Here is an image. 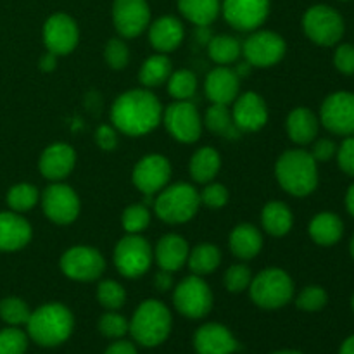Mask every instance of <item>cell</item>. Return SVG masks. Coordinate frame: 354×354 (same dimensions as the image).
I'll use <instances>...</instances> for the list:
<instances>
[{
    "mask_svg": "<svg viewBox=\"0 0 354 354\" xmlns=\"http://www.w3.org/2000/svg\"><path fill=\"white\" fill-rule=\"evenodd\" d=\"M162 106L158 97L145 88L121 93L111 107L113 127L128 137H142L159 127Z\"/></svg>",
    "mask_w": 354,
    "mask_h": 354,
    "instance_id": "obj_1",
    "label": "cell"
},
{
    "mask_svg": "<svg viewBox=\"0 0 354 354\" xmlns=\"http://www.w3.org/2000/svg\"><path fill=\"white\" fill-rule=\"evenodd\" d=\"M279 185L294 197H306L318 187V162L310 151L290 149L279 158L275 165Z\"/></svg>",
    "mask_w": 354,
    "mask_h": 354,
    "instance_id": "obj_2",
    "label": "cell"
},
{
    "mask_svg": "<svg viewBox=\"0 0 354 354\" xmlns=\"http://www.w3.org/2000/svg\"><path fill=\"white\" fill-rule=\"evenodd\" d=\"M28 337L41 348H55L68 341L75 328V318L69 308L48 303L31 311L26 322Z\"/></svg>",
    "mask_w": 354,
    "mask_h": 354,
    "instance_id": "obj_3",
    "label": "cell"
},
{
    "mask_svg": "<svg viewBox=\"0 0 354 354\" xmlns=\"http://www.w3.org/2000/svg\"><path fill=\"white\" fill-rule=\"evenodd\" d=\"M173 318L168 308L158 299H147L137 308L130 320V334L144 348L162 344L171 334Z\"/></svg>",
    "mask_w": 354,
    "mask_h": 354,
    "instance_id": "obj_4",
    "label": "cell"
},
{
    "mask_svg": "<svg viewBox=\"0 0 354 354\" xmlns=\"http://www.w3.org/2000/svg\"><path fill=\"white\" fill-rule=\"evenodd\" d=\"M201 207V196L190 183L166 185L154 201V213L168 225H182L192 220Z\"/></svg>",
    "mask_w": 354,
    "mask_h": 354,
    "instance_id": "obj_5",
    "label": "cell"
},
{
    "mask_svg": "<svg viewBox=\"0 0 354 354\" xmlns=\"http://www.w3.org/2000/svg\"><path fill=\"white\" fill-rule=\"evenodd\" d=\"M249 294L256 306L263 310H280L294 297V282L282 268H266L252 277Z\"/></svg>",
    "mask_w": 354,
    "mask_h": 354,
    "instance_id": "obj_6",
    "label": "cell"
},
{
    "mask_svg": "<svg viewBox=\"0 0 354 354\" xmlns=\"http://www.w3.org/2000/svg\"><path fill=\"white\" fill-rule=\"evenodd\" d=\"M303 30L313 44L320 47H334L344 37V17L334 7L318 3L304 12Z\"/></svg>",
    "mask_w": 354,
    "mask_h": 354,
    "instance_id": "obj_7",
    "label": "cell"
},
{
    "mask_svg": "<svg viewBox=\"0 0 354 354\" xmlns=\"http://www.w3.org/2000/svg\"><path fill=\"white\" fill-rule=\"evenodd\" d=\"M154 259L151 244L140 234H127L114 248V265L127 279H138L149 272Z\"/></svg>",
    "mask_w": 354,
    "mask_h": 354,
    "instance_id": "obj_8",
    "label": "cell"
},
{
    "mask_svg": "<svg viewBox=\"0 0 354 354\" xmlns=\"http://www.w3.org/2000/svg\"><path fill=\"white\" fill-rule=\"evenodd\" d=\"M173 304L176 311L190 320H201L213 308V292L199 275L183 279L173 292Z\"/></svg>",
    "mask_w": 354,
    "mask_h": 354,
    "instance_id": "obj_9",
    "label": "cell"
},
{
    "mask_svg": "<svg viewBox=\"0 0 354 354\" xmlns=\"http://www.w3.org/2000/svg\"><path fill=\"white\" fill-rule=\"evenodd\" d=\"M320 124L332 135H354V92L339 90L325 97L318 113Z\"/></svg>",
    "mask_w": 354,
    "mask_h": 354,
    "instance_id": "obj_10",
    "label": "cell"
},
{
    "mask_svg": "<svg viewBox=\"0 0 354 354\" xmlns=\"http://www.w3.org/2000/svg\"><path fill=\"white\" fill-rule=\"evenodd\" d=\"M162 123L175 140L194 144L203 133V118L189 100H175L162 111Z\"/></svg>",
    "mask_w": 354,
    "mask_h": 354,
    "instance_id": "obj_11",
    "label": "cell"
},
{
    "mask_svg": "<svg viewBox=\"0 0 354 354\" xmlns=\"http://www.w3.org/2000/svg\"><path fill=\"white\" fill-rule=\"evenodd\" d=\"M287 44L279 33L268 30L252 31L242 41V55L252 68H270L283 59Z\"/></svg>",
    "mask_w": 354,
    "mask_h": 354,
    "instance_id": "obj_12",
    "label": "cell"
},
{
    "mask_svg": "<svg viewBox=\"0 0 354 354\" xmlns=\"http://www.w3.org/2000/svg\"><path fill=\"white\" fill-rule=\"evenodd\" d=\"M40 201L45 216L55 225L73 223L78 218L82 207L75 190L62 182H52V185L41 192Z\"/></svg>",
    "mask_w": 354,
    "mask_h": 354,
    "instance_id": "obj_13",
    "label": "cell"
},
{
    "mask_svg": "<svg viewBox=\"0 0 354 354\" xmlns=\"http://www.w3.org/2000/svg\"><path fill=\"white\" fill-rule=\"evenodd\" d=\"M106 261L97 249L75 245L61 256V272L76 282H92L104 273Z\"/></svg>",
    "mask_w": 354,
    "mask_h": 354,
    "instance_id": "obj_14",
    "label": "cell"
},
{
    "mask_svg": "<svg viewBox=\"0 0 354 354\" xmlns=\"http://www.w3.org/2000/svg\"><path fill=\"white\" fill-rule=\"evenodd\" d=\"M171 178V165L168 159L161 154L144 156L140 161L135 165L131 180L135 187L140 190L144 196H156L168 185Z\"/></svg>",
    "mask_w": 354,
    "mask_h": 354,
    "instance_id": "obj_15",
    "label": "cell"
},
{
    "mask_svg": "<svg viewBox=\"0 0 354 354\" xmlns=\"http://www.w3.org/2000/svg\"><path fill=\"white\" fill-rule=\"evenodd\" d=\"M225 21L239 31H256L270 14V0H223Z\"/></svg>",
    "mask_w": 354,
    "mask_h": 354,
    "instance_id": "obj_16",
    "label": "cell"
},
{
    "mask_svg": "<svg viewBox=\"0 0 354 354\" xmlns=\"http://www.w3.org/2000/svg\"><path fill=\"white\" fill-rule=\"evenodd\" d=\"M114 28L123 38H135L151 24V9L147 0H114Z\"/></svg>",
    "mask_w": 354,
    "mask_h": 354,
    "instance_id": "obj_17",
    "label": "cell"
},
{
    "mask_svg": "<svg viewBox=\"0 0 354 354\" xmlns=\"http://www.w3.org/2000/svg\"><path fill=\"white\" fill-rule=\"evenodd\" d=\"M80 31L75 19L64 12L52 14L44 24V44L48 52L66 55L73 52L78 45Z\"/></svg>",
    "mask_w": 354,
    "mask_h": 354,
    "instance_id": "obj_18",
    "label": "cell"
},
{
    "mask_svg": "<svg viewBox=\"0 0 354 354\" xmlns=\"http://www.w3.org/2000/svg\"><path fill=\"white\" fill-rule=\"evenodd\" d=\"M232 118L241 131H258L268 121V107L259 93H239L232 107Z\"/></svg>",
    "mask_w": 354,
    "mask_h": 354,
    "instance_id": "obj_19",
    "label": "cell"
},
{
    "mask_svg": "<svg viewBox=\"0 0 354 354\" xmlns=\"http://www.w3.org/2000/svg\"><path fill=\"white\" fill-rule=\"evenodd\" d=\"M76 165V152L71 145L62 144H52L41 152L40 161H38V169H40L41 176L50 182H62L69 173L73 171Z\"/></svg>",
    "mask_w": 354,
    "mask_h": 354,
    "instance_id": "obj_20",
    "label": "cell"
},
{
    "mask_svg": "<svg viewBox=\"0 0 354 354\" xmlns=\"http://www.w3.org/2000/svg\"><path fill=\"white\" fill-rule=\"evenodd\" d=\"M204 90H206V97L213 104L228 106L239 97L241 78L237 76L235 69L227 68V66H216L206 76Z\"/></svg>",
    "mask_w": 354,
    "mask_h": 354,
    "instance_id": "obj_21",
    "label": "cell"
},
{
    "mask_svg": "<svg viewBox=\"0 0 354 354\" xmlns=\"http://www.w3.org/2000/svg\"><path fill=\"white\" fill-rule=\"evenodd\" d=\"M194 348L197 354H234L239 349V342L225 325L206 324L197 328Z\"/></svg>",
    "mask_w": 354,
    "mask_h": 354,
    "instance_id": "obj_22",
    "label": "cell"
},
{
    "mask_svg": "<svg viewBox=\"0 0 354 354\" xmlns=\"http://www.w3.org/2000/svg\"><path fill=\"white\" fill-rule=\"evenodd\" d=\"M31 225L26 218L14 211L0 213V252H16L26 248L31 241Z\"/></svg>",
    "mask_w": 354,
    "mask_h": 354,
    "instance_id": "obj_23",
    "label": "cell"
},
{
    "mask_svg": "<svg viewBox=\"0 0 354 354\" xmlns=\"http://www.w3.org/2000/svg\"><path fill=\"white\" fill-rule=\"evenodd\" d=\"M189 244L183 237L176 234L162 235L158 241L154 249V259L158 263L159 270L166 272H178L183 265H187L189 259Z\"/></svg>",
    "mask_w": 354,
    "mask_h": 354,
    "instance_id": "obj_24",
    "label": "cell"
},
{
    "mask_svg": "<svg viewBox=\"0 0 354 354\" xmlns=\"http://www.w3.org/2000/svg\"><path fill=\"white\" fill-rule=\"evenodd\" d=\"M183 37H185L183 24L175 16H162L149 26L151 45L161 54H168V52L178 48L182 45Z\"/></svg>",
    "mask_w": 354,
    "mask_h": 354,
    "instance_id": "obj_25",
    "label": "cell"
},
{
    "mask_svg": "<svg viewBox=\"0 0 354 354\" xmlns=\"http://www.w3.org/2000/svg\"><path fill=\"white\" fill-rule=\"evenodd\" d=\"M318 128H320V120L308 107H296L287 116V135L297 145L313 144L315 138L318 137Z\"/></svg>",
    "mask_w": 354,
    "mask_h": 354,
    "instance_id": "obj_26",
    "label": "cell"
},
{
    "mask_svg": "<svg viewBox=\"0 0 354 354\" xmlns=\"http://www.w3.org/2000/svg\"><path fill=\"white\" fill-rule=\"evenodd\" d=\"M311 241L322 248H332L337 244L344 235V223L341 216L330 211H324L311 218L310 227H308Z\"/></svg>",
    "mask_w": 354,
    "mask_h": 354,
    "instance_id": "obj_27",
    "label": "cell"
},
{
    "mask_svg": "<svg viewBox=\"0 0 354 354\" xmlns=\"http://www.w3.org/2000/svg\"><path fill=\"white\" fill-rule=\"evenodd\" d=\"M228 248L235 258L244 259V261L252 259L263 249L261 232L251 223L239 225L232 230L230 237H228Z\"/></svg>",
    "mask_w": 354,
    "mask_h": 354,
    "instance_id": "obj_28",
    "label": "cell"
},
{
    "mask_svg": "<svg viewBox=\"0 0 354 354\" xmlns=\"http://www.w3.org/2000/svg\"><path fill=\"white\" fill-rule=\"evenodd\" d=\"M263 228L268 235L273 237H283L292 230L294 216L290 207L282 201H270L265 204L261 213Z\"/></svg>",
    "mask_w": 354,
    "mask_h": 354,
    "instance_id": "obj_29",
    "label": "cell"
},
{
    "mask_svg": "<svg viewBox=\"0 0 354 354\" xmlns=\"http://www.w3.org/2000/svg\"><path fill=\"white\" fill-rule=\"evenodd\" d=\"M221 168V158L216 149L213 147H201L194 152L190 159L189 171L196 182L209 183L213 182L214 176L218 175Z\"/></svg>",
    "mask_w": 354,
    "mask_h": 354,
    "instance_id": "obj_30",
    "label": "cell"
},
{
    "mask_svg": "<svg viewBox=\"0 0 354 354\" xmlns=\"http://www.w3.org/2000/svg\"><path fill=\"white\" fill-rule=\"evenodd\" d=\"M173 73L171 61L166 54H154L145 59L138 71V80L145 88H154L168 82L169 75Z\"/></svg>",
    "mask_w": 354,
    "mask_h": 354,
    "instance_id": "obj_31",
    "label": "cell"
},
{
    "mask_svg": "<svg viewBox=\"0 0 354 354\" xmlns=\"http://www.w3.org/2000/svg\"><path fill=\"white\" fill-rule=\"evenodd\" d=\"M183 17L196 26H209L221 10L220 0H178Z\"/></svg>",
    "mask_w": 354,
    "mask_h": 354,
    "instance_id": "obj_32",
    "label": "cell"
},
{
    "mask_svg": "<svg viewBox=\"0 0 354 354\" xmlns=\"http://www.w3.org/2000/svg\"><path fill=\"white\" fill-rule=\"evenodd\" d=\"M221 263V252L220 249L214 244L209 242H204V244H197L192 251L189 252V259H187V265H189L190 272L194 275H211L214 270L220 266Z\"/></svg>",
    "mask_w": 354,
    "mask_h": 354,
    "instance_id": "obj_33",
    "label": "cell"
},
{
    "mask_svg": "<svg viewBox=\"0 0 354 354\" xmlns=\"http://www.w3.org/2000/svg\"><path fill=\"white\" fill-rule=\"evenodd\" d=\"M204 124H206L207 130L225 138H237L242 133L235 127L232 111L223 104H211L209 109L206 111V116H204Z\"/></svg>",
    "mask_w": 354,
    "mask_h": 354,
    "instance_id": "obj_34",
    "label": "cell"
},
{
    "mask_svg": "<svg viewBox=\"0 0 354 354\" xmlns=\"http://www.w3.org/2000/svg\"><path fill=\"white\" fill-rule=\"evenodd\" d=\"M207 54L218 66H227L242 55V44L232 35H218L207 44Z\"/></svg>",
    "mask_w": 354,
    "mask_h": 354,
    "instance_id": "obj_35",
    "label": "cell"
},
{
    "mask_svg": "<svg viewBox=\"0 0 354 354\" xmlns=\"http://www.w3.org/2000/svg\"><path fill=\"white\" fill-rule=\"evenodd\" d=\"M7 206L14 213H26V211L33 209L40 199V192L31 183H17V185L10 187L7 192Z\"/></svg>",
    "mask_w": 354,
    "mask_h": 354,
    "instance_id": "obj_36",
    "label": "cell"
},
{
    "mask_svg": "<svg viewBox=\"0 0 354 354\" xmlns=\"http://www.w3.org/2000/svg\"><path fill=\"white\" fill-rule=\"evenodd\" d=\"M168 92L175 100H189L197 92V78L189 69L173 71L168 78Z\"/></svg>",
    "mask_w": 354,
    "mask_h": 354,
    "instance_id": "obj_37",
    "label": "cell"
},
{
    "mask_svg": "<svg viewBox=\"0 0 354 354\" xmlns=\"http://www.w3.org/2000/svg\"><path fill=\"white\" fill-rule=\"evenodd\" d=\"M31 311L28 304L19 297H6L0 301V318L6 322L9 327H19V325H26L28 318H30Z\"/></svg>",
    "mask_w": 354,
    "mask_h": 354,
    "instance_id": "obj_38",
    "label": "cell"
},
{
    "mask_svg": "<svg viewBox=\"0 0 354 354\" xmlns=\"http://www.w3.org/2000/svg\"><path fill=\"white\" fill-rule=\"evenodd\" d=\"M97 299L107 311H116L127 301V290L116 280H102L97 287Z\"/></svg>",
    "mask_w": 354,
    "mask_h": 354,
    "instance_id": "obj_39",
    "label": "cell"
},
{
    "mask_svg": "<svg viewBox=\"0 0 354 354\" xmlns=\"http://www.w3.org/2000/svg\"><path fill=\"white\" fill-rule=\"evenodd\" d=\"M121 223L127 234H140L151 223V211L145 204H131L124 209Z\"/></svg>",
    "mask_w": 354,
    "mask_h": 354,
    "instance_id": "obj_40",
    "label": "cell"
},
{
    "mask_svg": "<svg viewBox=\"0 0 354 354\" xmlns=\"http://www.w3.org/2000/svg\"><path fill=\"white\" fill-rule=\"evenodd\" d=\"M328 303V294L324 287L320 286H308L297 294L296 297V306L299 310L308 311V313H315L320 311L327 306Z\"/></svg>",
    "mask_w": 354,
    "mask_h": 354,
    "instance_id": "obj_41",
    "label": "cell"
},
{
    "mask_svg": "<svg viewBox=\"0 0 354 354\" xmlns=\"http://www.w3.org/2000/svg\"><path fill=\"white\" fill-rule=\"evenodd\" d=\"M130 330V322L116 311H107L99 320V332L107 339H123Z\"/></svg>",
    "mask_w": 354,
    "mask_h": 354,
    "instance_id": "obj_42",
    "label": "cell"
},
{
    "mask_svg": "<svg viewBox=\"0 0 354 354\" xmlns=\"http://www.w3.org/2000/svg\"><path fill=\"white\" fill-rule=\"evenodd\" d=\"M251 280H252L251 270H249V266L242 265V263H239V265H232L230 268L225 272V277H223L225 287H227L228 292H234V294L244 292L245 289H249Z\"/></svg>",
    "mask_w": 354,
    "mask_h": 354,
    "instance_id": "obj_43",
    "label": "cell"
},
{
    "mask_svg": "<svg viewBox=\"0 0 354 354\" xmlns=\"http://www.w3.org/2000/svg\"><path fill=\"white\" fill-rule=\"evenodd\" d=\"M28 349V334L17 327L0 330V354H24Z\"/></svg>",
    "mask_w": 354,
    "mask_h": 354,
    "instance_id": "obj_44",
    "label": "cell"
},
{
    "mask_svg": "<svg viewBox=\"0 0 354 354\" xmlns=\"http://www.w3.org/2000/svg\"><path fill=\"white\" fill-rule=\"evenodd\" d=\"M104 59H106L107 66H111L116 71L124 69L128 66V62H130L128 45L121 38H111L106 44V47H104Z\"/></svg>",
    "mask_w": 354,
    "mask_h": 354,
    "instance_id": "obj_45",
    "label": "cell"
},
{
    "mask_svg": "<svg viewBox=\"0 0 354 354\" xmlns=\"http://www.w3.org/2000/svg\"><path fill=\"white\" fill-rule=\"evenodd\" d=\"M201 196V204H204L209 209H221V207L227 206L228 203V190L227 187L221 185V183H206L203 192H199Z\"/></svg>",
    "mask_w": 354,
    "mask_h": 354,
    "instance_id": "obj_46",
    "label": "cell"
},
{
    "mask_svg": "<svg viewBox=\"0 0 354 354\" xmlns=\"http://www.w3.org/2000/svg\"><path fill=\"white\" fill-rule=\"evenodd\" d=\"M337 165L342 173L354 178V135L342 138L341 145H337Z\"/></svg>",
    "mask_w": 354,
    "mask_h": 354,
    "instance_id": "obj_47",
    "label": "cell"
},
{
    "mask_svg": "<svg viewBox=\"0 0 354 354\" xmlns=\"http://www.w3.org/2000/svg\"><path fill=\"white\" fill-rule=\"evenodd\" d=\"M334 66L339 73L346 76H354V45L337 44L334 52Z\"/></svg>",
    "mask_w": 354,
    "mask_h": 354,
    "instance_id": "obj_48",
    "label": "cell"
},
{
    "mask_svg": "<svg viewBox=\"0 0 354 354\" xmlns=\"http://www.w3.org/2000/svg\"><path fill=\"white\" fill-rule=\"evenodd\" d=\"M310 154L317 162H327L337 154V144L332 138H315Z\"/></svg>",
    "mask_w": 354,
    "mask_h": 354,
    "instance_id": "obj_49",
    "label": "cell"
},
{
    "mask_svg": "<svg viewBox=\"0 0 354 354\" xmlns=\"http://www.w3.org/2000/svg\"><path fill=\"white\" fill-rule=\"evenodd\" d=\"M95 142L102 151H114L118 145V130L109 124H102L97 128Z\"/></svg>",
    "mask_w": 354,
    "mask_h": 354,
    "instance_id": "obj_50",
    "label": "cell"
},
{
    "mask_svg": "<svg viewBox=\"0 0 354 354\" xmlns=\"http://www.w3.org/2000/svg\"><path fill=\"white\" fill-rule=\"evenodd\" d=\"M173 273L166 272V270H159L154 275V287L159 290V292H166L173 287Z\"/></svg>",
    "mask_w": 354,
    "mask_h": 354,
    "instance_id": "obj_51",
    "label": "cell"
},
{
    "mask_svg": "<svg viewBox=\"0 0 354 354\" xmlns=\"http://www.w3.org/2000/svg\"><path fill=\"white\" fill-rule=\"evenodd\" d=\"M104 354H138V353L131 342L123 341V339H118L116 342H113V344L106 349V353Z\"/></svg>",
    "mask_w": 354,
    "mask_h": 354,
    "instance_id": "obj_52",
    "label": "cell"
},
{
    "mask_svg": "<svg viewBox=\"0 0 354 354\" xmlns=\"http://www.w3.org/2000/svg\"><path fill=\"white\" fill-rule=\"evenodd\" d=\"M55 66H57V55L47 50L40 59V69L41 71L48 73V71H54Z\"/></svg>",
    "mask_w": 354,
    "mask_h": 354,
    "instance_id": "obj_53",
    "label": "cell"
},
{
    "mask_svg": "<svg viewBox=\"0 0 354 354\" xmlns=\"http://www.w3.org/2000/svg\"><path fill=\"white\" fill-rule=\"evenodd\" d=\"M344 204H346V211L349 213V216L354 218V182L348 187V190H346Z\"/></svg>",
    "mask_w": 354,
    "mask_h": 354,
    "instance_id": "obj_54",
    "label": "cell"
},
{
    "mask_svg": "<svg viewBox=\"0 0 354 354\" xmlns=\"http://www.w3.org/2000/svg\"><path fill=\"white\" fill-rule=\"evenodd\" d=\"M196 38H197V41H199V44H203V45L209 44V40L213 38L209 26H197Z\"/></svg>",
    "mask_w": 354,
    "mask_h": 354,
    "instance_id": "obj_55",
    "label": "cell"
},
{
    "mask_svg": "<svg viewBox=\"0 0 354 354\" xmlns=\"http://www.w3.org/2000/svg\"><path fill=\"white\" fill-rule=\"evenodd\" d=\"M339 354H354V335H349V337L342 342Z\"/></svg>",
    "mask_w": 354,
    "mask_h": 354,
    "instance_id": "obj_56",
    "label": "cell"
},
{
    "mask_svg": "<svg viewBox=\"0 0 354 354\" xmlns=\"http://www.w3.org/2000/svg\"><path fill=\"white\" fill-rule=\"evenodd\" d=\"M272 354H303V353L292 351V349H283V351H277V353H272Z\"/></svg>",
    "mask_w": 354,
    "mask_h": 354,
    "instance_id": "obj_57",
    "label": "cell"
},
{
    "mask_svg": "<svg viewBox=\"0 0 354 354\" xmlns=\"http://www.w3.org/2000/svg\"><path fill=\"white\" fill-rule=\"evenodd\" d=\"M349 254H351V258L354 259V234H353L351 241H349Z\"/></svg>",
    "mask_w": 354,
    "mask_h": 354,
    "instance_id": "obj_58",
    "label": "cell"
},
{
    "mask_svg": "<svg viewBox=\"0 0 354 354\" xmlns=\"http://www.w3.org/2000/svg\"><path fill=\"white\" fill-rule=\"evenodd\" d=\"M351 310L354 311V294H353V297H351Z\"/></svg>",
    "mask_w": 354,
    "mask_h": 354,
    "instance_id": "obj_59",
    "label": "cell"
},
{
    "mask_svg": "<svg viewBox=\"0 0 354 354\" xmlns=\"http://www.w3.org/2000/svg\"><path fill=\"white\" fill-rule=\"evenodd\" d=\"M342 2H348V0H342Z\"/></svg>",
    "mask_w": 354,
    "mask_h": 354,
    "instance_id": "obj_60",
    "label": "cell"
}]
</instances>
